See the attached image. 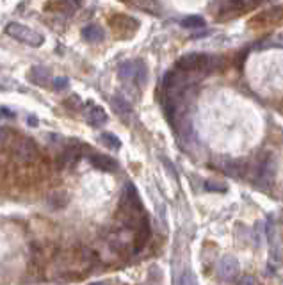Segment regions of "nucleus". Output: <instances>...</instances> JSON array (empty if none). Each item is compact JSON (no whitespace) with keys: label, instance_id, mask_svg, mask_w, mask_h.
<instances>
[{"label":"nucleus","instance_id":"1","mask_svg":"<svg viewBox=\"0 0 283 285\" xmlns=\"http://www.w3.org/2000/svg\"><path fill=\"white\" fill-rule=\"evenodd\" d=\"M6 34L22 41V43L29 45V47H41L43 45V36L40 32H36V30L29 29V27L22 25V23H9L6 27Z\"/></svg>","mask_w":283,"mask_h":285},{"label":"nucleus","instance_id":"2","mask_svg":"<svg viewBox=\"0 0 283 285\" xmlns=\"http://www.w3.org/2000/svg\"><path fill=\"white\" fill-rule=\"evenodd\" d=\"M13 154L18 161L22 162H32L38 157V147L36 142L30 141L29 137H20L13 145Z\"/></svg>","mask_w":283,"mask_h":285},{"label":"nucleus","instance_id":"3","mask_svg":"<svg viewBox=\"0 0 283 285\" xmlns=\"http://www.w3.org/2000/svg\"><path fill=\"white\" fill-rule=\"evenodd\" d=\"M205 59H207V54H185L184 57H180L176 61V69H182V72H201L203 74V66H205Z\"/></svg>","mask_w":283,"mask_h":285},{"label":"nucleus","instance_id":"4","mask_svg":"<svg viewBox=\"0 0 283 285\" xmlns=\"http://www.w3.org/2000/svg\"><path fill=\"white\" fill-rule=\"evenodd\" d=\"M237 273H239V262H237V259H233V257H225V259L219 260L218 274L221 280H225V281L233 280V278L237 276Z\"/></svg>","mask_w":283,"mask_h":285},{"label":"nucleus","instance_id":"5","mask_svg":"<svg viewBox=\"0 0 283 285\" xmlns=\"http://www.w3.org/2000/svg\"><path fill=\"white\" fill-rule=\"evenodd\" d=\"M223 169L226 175L233 179H246L247 176V161L244 159H228L223 162Z\"/></svg>","mask_w":283,"mask_h":285},{"label":"nucleus","instance_id":"6","mask_svg":"<svg viewBox=\"0 0 283 285\" xmlns=\"http://www.w3.org/2000/svg\"><path fill=\"white\" fill-rule=\"evenodd\" d=\"M89 162L94 166L96 169H100V171H116L118 169V162L114 161L113 157H109V155H103V154H96V152H93V154L89 155Z\"/></svg>","mask_w":283,"mask_h":285},{"label":"nucleus","instance_id":"7","mask_svg":"<svg viewBox=\"0 0 283 285\" xmlns=\"http://www.w3.org/2000/svg\"><path fill=\"white\" fill-rule=\"evenodd\" d=\"M137 25L139 23L134 18H128V16H114L113 18V27L116 30V34L128 36V34H132L137 29Z\"/></svg>","mask_w":283,"mask_h":285},{"label":"nucleus","instance_id":"8","mask_svg":"<svg viewBox=\"0 0 283 285\" xmlns=\"http://www.w3.org/2000/svg\"><path fill=\"white\" fill-rule=\"evenodd\" d=\"M135 72H137V61H125L118 68V77L123 82H135Z\"/></svg>","mask_w":283,"mask_h":285},{"label":"nucleus","instance_id":"9","mask_svg":"<svg viewBox=\"0 0 283 285\" xmlns=\"http://www.w3.org/2000/svg\"><path fill=\"white\" fill-rule=\"evenodd\" d=\"M150 234H152V230H150L148 218H145V220L141 221V225L135 228V250H141L143 246L148 242Z\"/></svg>","mask_w":283,"mask_h":285},{"label":"nucleus","instance_id":"10","mask_svg":"<svg viewBox=\"0 0 283 285\" xmlns=\"http://www.w3.org/2000/svg\"><path fill=\"white\" fill-rule=\"evenodd\" d=\"M82 38L91 43H98V41H103L105 38V32L100 25H87L82 29Z\"/></svg>","mask_w":283,"mask_h":285},{"label":"nucleus","instance_id":"11","mask_svg":"<svg viewBox=\"0 0 283 285\" xmlns=\"http://www.w3.org/2000/svg\"><path fill=\"white\" fill-rule=\"evenodd\" d=\"M30 79H32L34 84L38 86H47L50 82V72L43 66H34L30 69Z\"/></svg>","mask_w":283,"mask_h":285},{"label":"nucleus","instance_id":"12","mask_svg":"<svg viewBox=\"0 0 283 285\" xmlns=\"http://www.w3.org/2000/svg\"><path fill=\"white\" fill-rule=\"evenodd\" d=\"M87 121H89L93 127H100V125H103L107 121L105 111H103L102 107H98V105H93L89 109V113H87Z\"/></svg>","mask_w":283,"mask_h":285},{"label":"nucleus","instance_id":"13","mask_svg":"<svg viewBox=\"0 0 283 285\" xmlns=\"http://www.w3.org/2000/svg\"><path fill=\"white\" fill-rule=\"evenodd\" d=\"M100 141H102L109 150H120V147H121L120 139L114 134H111V132H103V134L100 135Z\"/></svg>","mask_w":283,"mask_h":285},{"label":"nucleus","instance_id":"14","mask_svg":"<svg viewBox=\"0 0 283 285\" xmlns=\"http://www.w3.org/2000/svg\"><path fill=\"white\" fill-rule=\"evenodd\" d=\"M113 105H114V109H116V113H120V114H130V111H132V105L121 95L114 96Z\"/></svg>","mask_w":283,"mask_h":285},{"label":"nucleus","instance_id":"15","mask_svg":"<svg viewBox=\"0 0 283 285\" xmlns=\"http://www.w3.org/2000/svg\"><path fill=\"white\" fill-rule=\"evenodd\" d=\"M182 27L184 29H203L205 20L201 16H187L185 20H182Z\"/></svg>","mask_w":283,"mask_h":285},{"label":"nucleus","instance_id":"16","mask_svg":"<svg viewBox=\"0 0 283 285\" xmlns=\"http://www.w3.org/2000/svg\"><path fill=\"white\" fill-rule=\"evenodd\" d=\"M146 79H148V72H146V64L143 61H137V72H135V82L139 86L146 84Z\"/></svg>","mask_w":283,"mask_h":285},{"label":"nucleus","instance_id":"17","mask_svg":"<svg viewBox=\"0 0 283 285\" xmlns=\"http://www.w3.org/2000/svg\"><path fill=\"white\" fill-rule=\"evenodd\" d=\"M178 285H198V280L191 271H184L180 280H178Z\"/></svg>","mask_w":283,"mask_h":285},{"label":"nucleus","instance_id":"18","mask_svg":"<svg viewBox=\"0 0 283 285\" xmlns=\"http://www.w3.org/2000/svg\"><path fill=\"white\" fill-rule=\"evenodd\" d=\"M205 191H208V193H225L226 186L218 182H205Z\"/></svg>","mask_w":283,"mask_h":285},{"label":"nucleus","instance_id":"19","mask_svg":"<svg viewBox=\"0 0 283 285\" xmlns=\"http://www.w3.org/2000/svg\"><path fill=\"white\" fill-rule=\"evenodd\" d=\"M52 88H54L55 91H64V89L68 88V79H66V77L54 79V82H52Z\"/></svg>","mask_w":283,"mask_h":285},{"label":"nucleus","instance_id":"20","mask_svg":"<svg viewBox=\"0 0 283 285\" xmlns=\"http://www.w3.org/2000/svg\"><path fill=\"white\" fill-rule=\"evenodd\" d=\"M160 161H162V164L166 166V169L169 171V175L173 176V179H176V171H174V166L171 164V161L169 159H166V157H160Z\"/></svg>","mask_w":283,"mask_h":285},{"label":"nucleus","instance_id":"21","mask_svg":"<svg viewBox=\"0 0 283 285\" xmlns=\"http://www.w3.org/2000/svg\"><path fill=\"white\" fill-rule=\"evenodd\" d=\"M239 285H257V280L253 276H250V274H246V276H242L239 280Z\"/></svg>","mask_w":283,"mask_h":285},{"label":"nucleus","instance_id":"22","mask_svg":"<svg viewBox=\"0 0 283 285\" xmlns=\"http://www.w3.org/2000/svg\"><path fill=\"white\" fill-rule=\"evenodd\" d=\"M29 123H34V127H36L38 120H36V118H32V116H29Z\"/></svg>","mask_w":283,"mask_h":285},{"label":"nucleus","instance_id":"23","mask_svg":"<svg viewBox=\"0 0 283 285\" xmlns=\"http://www.w3.org/2000/svg\"><path fill=\"white\" fill-rule=\"evenodd\" d=\"M91 285H109L107 281H94V283H91Z\"/></svg>","mask_w":283,"mask_h":285}]
</instances>
